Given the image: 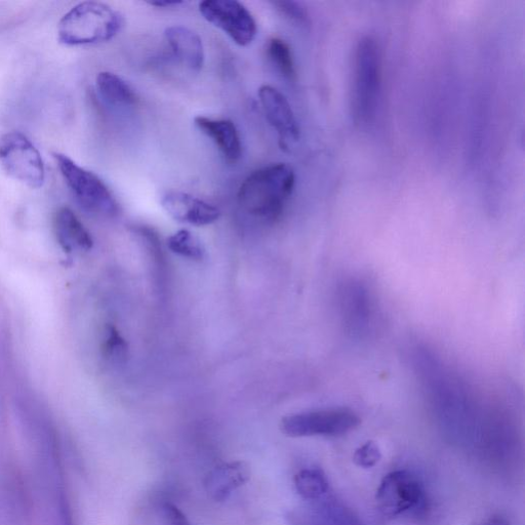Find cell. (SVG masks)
<instances>
[{"label": "cell", "instance_id": "obj_1", "mask_svg": "<svg viewBox=\"0 0 525 525\" xmlns=\"http://www.w3.org/2000/svg\"><path fill=\"white\" fill-rule=\"evenodd\" d=\"M296 185L293 168L274 164L249 175L239 187L238 203L246 213L264 222H275L289 203Z\"/></svg>", "mask_w": 525, "mask_h": 525}, {"label": "cell", "instance_id": "obj_2", "mask_svg": "<svg viewBox=\"0 0 525 525\" xmlns=\"http://www.w3.org/2000/svg\"><path fill=\"white\" fill-rule=\"evenodd\" d=\"M125 26V18L108 5L85 2L72 8L58 25L59 42L65 46L107 43Z\"/></svg>", "mask_w": 525, "mask_h": 525}, {"label": "cell", "instance_id": "obj_3", "mask_svg": "<svg viewBox=\"0 0 525 525\" xmlns=\"http://www.w3.org/2000/svg\"><path fill=\"white\" fill-rule=\"evenodd\" d=\"M381 53L377 40L365 36L359 40L355 55L354 107L362 124H370L378 107L381 83Z\"/></svg>", "mask_w": 525, "mask_h": 525}, {"label": "cell", "instance_id": "obj_4", "mask_svg": "<svg viewBox=\"0 0 525 525\" xmlns=\"http://www.w3.org/2000/svg\"><path fill=\"white\" fill-rule=\"evenodd\" d=\"M57 167L76 203L86 212L113 217L118 204L107 185L94 173L80 167L65 154L53 153Z\"/></svg>", "mask_w": 525, "mask_h": 525}, {"label": "cell", "instance_id": "obj_5", "mask_svg": "<svg viewBox=\"0 0 525 525\" xmlns=\"http://www.w3.org/2000/svg\"><path fill=\"white\" fill-rule=\"evenodd\" d=\"M0 167L13 179L30 188L43 187L46 170L42 155L22 133L10 132L0 137Z\"/></svg>", "mask_w": 525, "mask_h": 525}, {"label": "cell", "instance_id": "obj_6", "mask_svg": "<svg viewBox=\"0 0 525 525\" xmlns=\"http://www.w3.org/2000/svg\"><path fill=\"white\" fill-rule=\"evenodd\" d=\"M360 418L348 409L311 411L287 416L280 422V430L289 437H336L356 429Z\"/></svg>", "mask_w": 525, "mask_h": 525}, {"label": "cell", "instance_id": "obj_7", "mask_svg": "<svg viewBox=\"0 0 525 525\" xmlns=\"http://www.w3.org/2000/svg\"><path fill=\"white\" fill-rule=\"evenodd\" d=\"M425 501L424 484L408 470H396L387 474L376 495L379 510L388 517L417 511L425 505Z\"/></svg>", "mask_w": 525, "mask_h": 525}, {"label": "cell", "instance_id": "obj_8", "mask_svg": "<svg viewBox=\"0 0 525 525\" xmlns=\"http://www.w3.org/2000/svg\"><path fill=\"white\" fill-rule=\"evenodd\" d=\"M199 12L237 46L247 47L254 42L257 23L251 12L236 0H206L199 4Z\"/></svg>", "mask_w": 525, "mask_h": 525}, {"label": "cell", "instance_id": "obj_9", "mask_svg": "<svg viewBox=\"0 0 525 525\" xmlns=\"http://www.w3.org/2000/svg\"><path fill=\"white\" fill-rule=\"evenodd\" d=\"M258 95L266 117L278 135L281 149L288 150L300 139L298 121L288 99L267 85L260 88Z\"/></svg>", "mask_w": 525, "mask_h": 525}, {"label": "cell", "instance_id": "obj_10", "mask_svg": "<svg viewBox=\"0 0 525 525\" xmlns=\"http://www.w3.org/2000/svg\"><path fill=\"white\" fill-rule=\"evenodd\" d=\"M161 207L175 221L197 227L214 224L221 216L219 209L207 201L178 191L166 193Z\"/></svg>", "mask_w": 525, "mask_h": 525}, {"label": "cell", "instance_id": "obj_11", "mask_svg": "<svg viewBox=\"0 0 525 525\" xmlns=\"http://www.w3.org/2000/svg\"><path fill=\"white\" fill-rule=\"evenodd\" d=\"M196 128L210 138L229 164H236L242 154V145L235 125L229 119L207 116L194 118Z\"/></svg>", "mask_w": 525, "mask_h": 525}, {"label": "cell", "instance_id": "obj_12", "mask_svg": "<svg viewBox=\"0 0 525 525\" xmlns=\"http://www.w3.org/2000/svg\"><path fill=\"white\" fill-rule=\"evenodd\" d=\"M54 229L60 246L68 253L88 252L94 246L90 232L69 208L56 212Z\"/></svg>", "mask_w": 525, "mask_h": 525}, {"label": "cell", "instance_id": "obj_13", "mask_svg": "<svg viewBox=\"0 0 525 525\" xmlns=\"http://www.w3.org/2000/svg\"><path fill=\"white\" fill-rule=\"evenodd\" d=\"M251 472L244 462L224 463L207 476L205 486L208 494L217 502L227 500L233 492L250 479Z\"/></svg>", "mask_w": 525, "mask_h": 525}, {"label": "cell", "instance_id": "obj_14", "mask_svg": "<svg viewBox=\"0 0 525 525\" xmlns=\"http://www.w3.org/2000/svg\"><path fill=\"white\" fill-rule=\"evenodd\" d=\"M165 34L174 56L180 63L195 72L204 67V44L197 33L184 26H171Z\"/></svg>", "mask_w": 525, "mask_h": 525}, {"label": "cell", "instance_id": "obj_15", "mask_svg": "<svg viewBox=\"0 0 525 525\" xmlns=\"http://www.w3.org/2000/svg\"><path fill=\"white\" fill-rule=\"evenodd\" d=\"M96 87L100 97L110 106L130 107L138 98L124 78L112 72H101L96 78Z\"/></svg>", "mask_w": 525, "mask_h": 525}, {"label": "cell", "instance_id": "obj_16", "mask_svg": "<svg viewBox=\"0 0 525 525\" xmlns=\"http://www.w3.org/2000/svg\"><path fill=\"white\" fill-rule=\"evenodd\" d=\"M295 487L306 500H318L326 496L330 489L326 474L315 468L300 471L295 476Z\"/></svg>", "mask_w": 525, "mask_h": 525}, {"label": "cell", "instance_id": "obj_17", "mask_svg": "<svg viewBox=\"0 0 525 525\" xmlns=\"http://www.w3.org/2000/svg\"><path fill=\"white\" fill-rule=\"evenodd\" d=\"M168 247L177 256L200 262L206 258L201 240L188 230H180L168 238Z\"/></svg>", "mask_w": 525, "mask_h": 525}, {"label": "cell", "instance_id": "obj_18", "mask_svg": "<svg viewBox=\"0 0 525 525\" xmlns=\"http://www.w3.org/2000/svg\"><path fill=\"white\" fill-rule=\"evenodd\" d=\"M268 56L282 76L290 80L296 77L293 53L285 40L272 38L268 44Z\"/></svg>", "mask_w": 525, "mask_h": 525}, {"label": "cell", "instance_id": "obj_19", "mask_svg": "<svg viewBox=\"0 0 525 525\" xmlns=\"http://www.w3.org/2000/svg\"><path fill=\"white\" fill-rule=\"evenodd\" d=\"M102 350L107 359L113 362H124L128 357L129 346L114 327L108 326L105 331Z\"/></svg>", "mask_w": 525, "mask_h": 525}, {"label": "cell", "instance_id": "obj_20", "mask_svg": "<svg viewBox=\"0 0 525 525\" xmlns=\"http://www.w3.org/2000/svg\"><path fill=\"white\" fill-rule=\"evenodd\" d=\"M381 459V450L378 444L374 441H368L365 444H362L353 455L354 464L363 469H371L375 467Z\"/></svg>", "mask_w": 525, "mask_h": 525}, {"label": "cell", "instance_id": "obj_21", "mask_svg": "<svg viewBox=\"0 0 525 525\" xmlns=\"http://www.w3.org/2000/svg\"><path fill=\"white\" fill-rule=\"evenodd\" d=\"M275 6L290 19L300 23L306 24L308 22V16L306 11L301 5L293 2H280L275 3Z\"/></svg>", "mask_w": 525, "mask_h": 525}, {"label": "cell", "instance_id": "obj_22", "mask_svg": "<svg viewBox=\"0 0 525 525\" xmlns=\"http://www.w3.org/2000/svg\"><path fill=\"white\" fill-rule=\"evenodd\" d=\"M165 511L170 525H191L186 515L175 505L167 504Z\"/></svg>", "mask_w": 525, "mask_h": 525}, {"label": "cell", "instance_id": "obj_23", "mask_svg": "<svg viewBox=\"0 0 525 525\" xmlns=\"http://www.w3.org/2000/svg\"><path fill=\"white\" fill-rule=\"evenodd\" d=\"M479 525H510V522L503 516H494Z\"/></svg>", "mask_w": 525, "mask_h": 525}, {"label": "cell", "instance_id": "obj_24", "mask_svg": "<svg viewBox=\"0 0 525 525\" xmlns=\"http://www.w3.org/2000/svg\"><path fill=\"white\" fill-rule=\"evenodd\" d=\"M149 4L157 8H173V7H178L182 5L183 3L182 2H169V0H166V2H152Z\"/></svg>", "mask_w": 525, "mask_h": 525}]
</instances>
